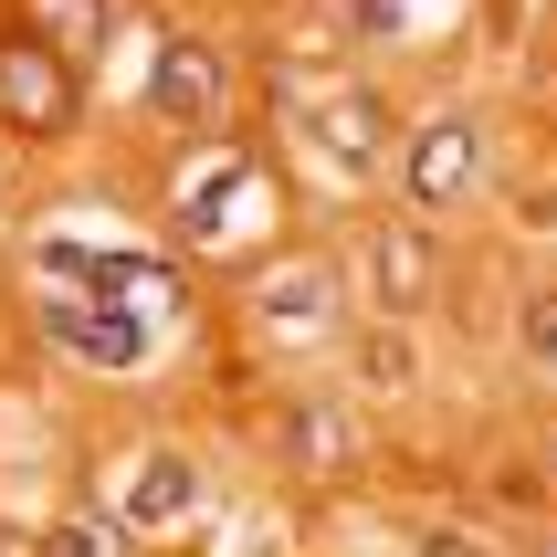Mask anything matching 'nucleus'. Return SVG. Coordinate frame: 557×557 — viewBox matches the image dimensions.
<instances>
[{"label":"nucleus","instance_id":"nucleus-9","mask_svg":"<svg viewBox=\"0 0 557 557\" xmlns=\"http://www.w3.org/2000/svg\"><path fill=\"white\" fill-rule=\"evenodd\" d=\"M42 557H126V527H116V516H95V505H74V516L42 527Z\"/></svg>","mask_w":557,"mask_h":557},{"label":"nucleus","instance_id":"nucleus-4","mask_svg":"<svg viewBox=\"0 0 557 557\" xmlns=\"http://www.w3.org/2000/svg\"><path fill=\"white\" fill-rule=\"evenodd\" d=\"M442 221L432 211H400V221H379L369 243H358V295H369V315H421L442 306Z\"/></svg>","mask_w":557,"mask_h":557},{"label":"nucleus","instance_id":"nucleus-10","mask_svg":"<svg viewBox=\"0 0 557 557\" xmlns=\"http://www.w3.org/2000/svg\"><path fill=\"white\" fill-rule=\"evenodd\" d=\"M516 358H527L536 379H557V284L516 295Z\"/></svg>","mask_w":557,"mask_h":557},{"label":"nucleus","instance_id":"nucleus-7","mask_svg":"<svg viewBox=\"0 0 557 557\" xmlns=\"http://www.w3.org/2000/svg\"><path fill=\"white\" fill-rule=\"evenodd\" d=\"M432 379L421 337H410V315H369V326H347V389L358 400H410Z\"/></svg>","mask_w":557,"mask_h":557},{"label":"nucleus","instance_id":"nucleus-3","mask_svg":"<svg viewBox=\"0 0 557 557\" xmlns=\"http://www.w3.org/2000/svg\"><path fill=\"white\" fill-rule=\"evenodd\" d=\"M200 505H211V484H200V463H189L180 442H126L116 463H106V516H116L137 547H180L189 527H200Z\"/></svg>","mask_w":557,"mask_h":557},{"label":"nucleus","instance_id":"nucleus-5","mask_svg":"<svg viewBox=\"0 0 557 557\" xmlns=\"http://www.w3.org/2000/svg\"><path fill=\"white\" fill-rule=\"evenodd\" d=\"M389 180H400V200L410 211H463L473 189H484V137H473V116H421V126H400V148H389Z\"/></svg>","mask_w":557,"mask_h":557},{"label":"nucleus","instance_id":"nucleus-8","mask_svg":"<svg viewBox=\"0 0 557 557\" xmlns=\"http://www.w3.org/2000/svg\"><path fill=\"white\" fill-rule=\"evenodd\" d=\"M158 126H180V137H211L221 126V106H232V85H221V53L211 42H169L158 53Z\"/></svg>","mask_w":557,"mask_h":557},{"label":"nucleus","instance_id":"nucleus-2","mask_svg":"<svg viewBox=\"0 0 557 557\" xmlns=\"http://www.w3.org/2000/svg\"><path fill=\"white\" fill-rule=\"evenodd\" d=\"M284 137H295V158L326 169V180H389V148H400L389 106H379L369 85H347V74L284 95Z\"/></svg>","mask_w":557,"mask_h":557},{"label":"nucleus","instance_id":"nucleus-11","mask_svg":"<svg viewBox=\"0 0 557 557\" xmlns=\"http://www.w3.org/2000/svg\"><path fill=\"white\" fill-rule=\"evenodd\" d=\"M410 557H505V547H495L484 527H453V516H442V527H421V536H410Z\"/></svg>","mask_w":557,"mask_h":557},{"label":"nucleus","instance_id":"nucleus-1","mask_svg":"<svg viewBox=\"0 0 557 557\" xmlns=\"http://www.w3.org/2000/svg\"><path fill=\"white\" fill-rule=\"evenodd\" d=\"M252 347H284V358H315V347H347V263L326 252H263V274L243 295Z\"/></svg>","mask_w":557,"mask_h":557},{"label":"nucleus","instance_id":"nucleus-6","mask_svg":"<svg viewBox=\"0 0 557 557\" xmlns=\"http://www.w3.org/2000/svg\"><path fill=\"white\" fill-rule=\"evenodd\" d=\"M284 463H295V484H347V473L369 463V400L358 389H326V400H295L284 410Z\"/></svg>","mask_w":557,"mask_h":557}]
</instances>
